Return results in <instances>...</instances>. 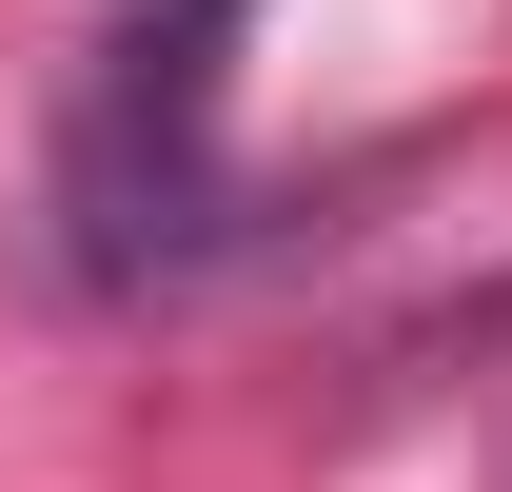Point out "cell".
I'll list each match as a JSON object with an SVG mask.
<instances>
[{
    "instance_id": "1",
    "label": "cell",
    "mask_w": 512,
    "mask_h": 492,
    "mask_svg": "<svg viewBox=\"0 0 512 492\" xmlns=\"http://www.w3.org/2000/svg\"><path fill=\"white\" fill-rule=\"evenodd\" d=\"M237 20L256 0H119V40L79 79V138H60V197H79V256L99 276H158V256L217 217V79H237Z\"/></svg>"
}]
</instances>
